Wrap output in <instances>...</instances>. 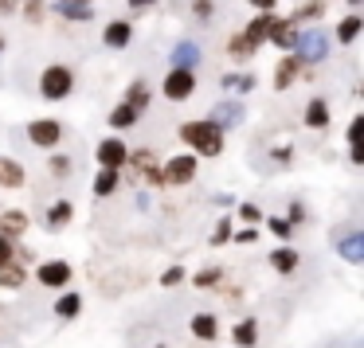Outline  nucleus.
Listing matches in <instances>:
<instances>
[{"label": "nucleus", "instance_id": "obj_6", "mask_svg": "<svg viewBox=\"0 0 364 348\" xmlns=\"http://www.w3.org/2000/svg\"><path fill=\"white\" fill-rule=\"evenodd\" d=\"M161 94L168 102H188L196 94V71H188V67H168L165 82H161Z\"/></svg>", "mask_w": 364, "mask_h": 348}, {"label": "nucleus", "instance_id": "obj_14", "mask_svg": "<svg viewBox=\"0 0 364 348\" xmlns=\"http://www.w3.org/2000/svg\"><path fill=\"white\" fill-rule=\"evenodd\" d=\"M51 12L63 20H75V24H87L95 16V4H87V0H51Z\"/></svg>", "mask_w": 364, "mask_h": 348}, {"label": "nucleus", "instance_id": "obj_7", "mask_svg": "<svg viewBox=\"0 0 364 348\" xmlns=\"http://www.w3.org/2000/svg\"><path fill=\"white\" fill-rule=\"evenodd\" d=\"M32 278L43 286V290H67L71 278H75V270H71L67 259H48V262H40V266L32 270Z\"/></svg>", "mask_w": 364, "mask_h": 348}, {"label": "nucleus", "instance_id": "obj_50", "mask_svg": "<svg viewBox=\"0 0 364 348\" xmlns=\"http://www.w3.org/2000/svg\"><path fill=\"white\" fill-rule=\"evenodd\" d=\"M16 9V0H0V12H12Z\"/></svg>", "mask_w": 364, "mask_h": 348}, {"label": "nucleus", "instance_id": "obj_8", "mask_svg": "<svg viewBox=\"0 0 364 348\" xmlns=\"http://www.w3.org/2000/svg\"><path fill=\"white\" fill-rule=\"evenodd\" d=\"M28 141H32L36 149H59V141H63V121L59 118L28 121Z\"/></svg>", "mask_w": 364, "mask_h": 348}, {"label": "nucleus", "instance_id": "obj_10", "mask_svg": "<svg viewBox=\"0 0 364 348\" xmlns=\"http://www.w3.org/2000/svg\"><path fill=\"white\" fill-rule=\"evenodd\" d=\"M95 157H98V168H126L129 145L122 141V137H106V141H98Z\"/></svg>", "mask_w": 364, "mask_h": 348}, {"label": "nucleus", "instance_id": "obj_9", "mask_svg": "<svg viewBox=\"0 0 364 348\" xmlns=\"http://www.w3.org/2000/svg\"><path fill=\"white\" fill-rule=\"evenodd\" d=\"M306 75H309V67L290 51V55H282V59H278V67H274V90H290L294 82L306 79Z\"/></svg>", "mask_w": 364, "mask_h": 348}, {"label": "nucleus", "instance_id": "obj_38", "mask_svg": "<svg viewBox=\"0 0 364 348\" xmlns=\"http://www.w3.org/2000/svg\"><path fill=\"white\" fill-rule=\"evenodd\" d=\"M262 219H267V227L274 231V235L282 239V243H286V239L294 235V227H290V223H286V215H262Z\"/></svg>", "mask_w": 364, "mask_h": 348}, {"label": "nucleus", "instance_id": "obj_34", "mask_svg": "<svg viewBox=\"0 0 364 348\" xmlns=\"http://www.w3.org/2000/svg\"><path fill=\"white\" fill-rule=\"evenodd\" d=\"M192 286H196V290H215V286H223V270L220 266L196 270V274H192Z\"/></svg>", "mask_w": 364, "mask_h": 348}, {"label": "nucleus", "instance_id": "obj_23", "mask_svg": "<svg viewBox=\"0 0 364 348\" xmlns=\"http://www.w3.org/2000/svg\"><path fill=\"white\" fill-rule=\"evenodd\" d=\"M231 344L235 348H255L259 344V321H255V317L235 321V329H231Z\"/></svg>", "mask_w": 364, "mask_h": 348}, {"label": "nucleus", "instance_id": "obj_47", "mask_svg": "<svg viewBox=\"0 0 364 348\" xmlns=\"http://www.w3.org/2000/svg\"><path fill=\"white\" fill-rule=\"evenodd\" d=\"M247 4H255L259 12H274V0H247Z\"/></svg>", "mask_w": 364, "mask_h": 348}, {"label": "nucleus", "instance_id": "obj_36", "mask_svg": "<svg viewBox=\"0 0 364 348\" xmlns=\"http://www.w3.org/2000/svg\"><path fill=\"white\" fill-rule=\"evenodd\" d=\"M48 173L55 176V180H67V176H71V157H67V153H55V149H51V157H48Z\"/></svg>", "mask_w": 364, "mask_h": 348}, {"label": "nucleus", "instance_id": "obj_55", "mask_svg": "<svg viewBox=\"0 0 364 348\" xmlns=\"http://www.w3.org/2000/svg\"><path fill=\"white\" fill-rule=\"evenodd\" d=\"M20 4H24V0H20Z\"/></svg>", "mask_w": 364, "mask_h": 348}, {"label": "nucleus", "instance_id": "obj_22", "mask_svg": "<svg viewBox=\"0 0 364 348\" xmlns=\"http://www.w3.org/2000/svg\"><path fill=\"white\" fill-rule=\"evenodd\" d=\"M24 184H28L24 165L12 157H0V188H24Z\"/></svg>", "mask_w": 364, "mask_h": 348}, {"label": "nucleus", "instance_id": "obj_11", "mask_svg": "<svg viewBox=\"0 0 364 348\" xmlns=\"http://www.w3.org/2000/svg\"><path fill=\"white\" fill-rule=\"evenodd\" d=\"M208 118L215 121V126L228 134V129H239L243 126V118H247V110H243V102H235V98H228V102H220V106H212V114Z\"/></svg>", "mask_w": 364, "mask_h": 348}, {"label": "nucleus", "instance_id": "obj_26", "mask_svg": "<svg viewBox=\"0 0 364 348\" xmlns=\"http://www.w3.org/2000/svg\"><path fill=\"white\" fill-rule=\"evenodd\" d=\"M360 32H364V16H360V12H348V16L337 24V43H341V48H348V43H356V36H360Z\"/></svg>", "mask_w": 364, "mask_h": 348}, {"label": "nucleus", "instance_id": "obj_54", "mask_svg": "<svg viewBox=\"0 0 364 348\" xmlns=\"http://www.w3.org/2000/svg\"><path fill=\"white\" fill-rule=\"evenodd\" d=\"M157 348H165V344H157Z\"/></svg>", "mask_w": 364, "mask_h": 348}, {"label": "nucleus", "instance_id": "obj_49", "mask_svg": "<svg viewBox=\"0 0 364 348\" xmlns=\"http://www.w3.org/2000/svg\"><path fill=\"white\" fill-rule=\"evenodd\" d=\"M348 161H353V165H364V149H348Z\"/></svg>", "mask_w": 364, "mask_h": 348}, {"label": "nucleus", "instance_id": "obj_28", "mask_svg": "<svg viewBox=\"0 0 364 348\" xmlns=\"http://www.w3.org/2000/svg\"><path fill=\"white\" fill-rule=\"evenodd\" d=\"M196 63H200V48L192 40H181L173 48V67H188V71H196Z\"/></svg>", "mask_w": 364, "mask_h": 348}, {"label": "nucleus", "instance_id": "obj_37", "mask_svg": "<svg viewBox=\"0 0 364 348\" xmlns=\"http://www.w3.org/2000/svg\"><path fill=\"white\" fill-rule=\"evenodd\" d=\"M231 243H239V246H251V243H259V227H255V223H243L239 231H231Z\"/></svg>", "mask_w": 364, "mask_h": 348}, {"label": "nucleus", "instance_id": "obj_24", "mask_svg": "<svg viewBox=\"0 0 364 348\" xmlns=\"http://www.w3.org/2000/svg\"><path fill=\"white\" fill-rule=\"evenodd\" d=\"M118 184H122V168H98V176H95V196L98 200H106V196H114L118 192Z\"/></svg>", "mask_w": 364, "mask_h": 348}, {"label": "nucleus", "instance_id": "obj_27", "mask_svg": "<svg viewBox=\"0 0 364 348\" xmlns=\"http://www.w3.org/2000/svg\"><path fill=\"white\" fill-rule=\"evenodd\" d=\"M122 102H129L137 114H145V110H149V102H153V90L137 79V82H129V87H126V98H122Z\"/></svg>", "mask_w": 364, "mask_h": 348}, {"label": "nucleus", "instance_id": "obj_46", "mask_svg": "<svg viewBox=\"0 0 364 348\" xmlns=\"http://www.w3.org/2000/svg\"><path fill=\"white\" fill-rule=\"evenodd\" d=\"M274 161H278V165H290V145H282V149H274Z\"/></svg>", "mask_w": 364, "mask_h": 348}, {"label": "nucleus", "instance_id": "obj_52", "mask_svg": "<svg viewBox=\"0 0 364 348\" xmlns=\"http://www.w3.org/2000/svg\"><path fill=\"white\" fill-rule=\"evenodd\" d=\"M0 51H4V36H0Z\"/></svg>", "mask_w": 364, "mask_h": 348}, {"label": "nucleus", "instance_id": "obj_30", "mask_svg": "<svg viewBox=\"0 0 364 348\" xmlns=\"http://www.w3.org/2000/svg\"><path fill=\"white\" fill-rule=\"evenodd\" d=\"M82 313V293H59V301H55V317L59 321H71V317H79Z\"/></svg>", "mask_w": 364, "mask_h": 348}, {"label": "nucleus", "instance_id": "obj_39", "mask_svg": "<svg viewBox=\"0 0 364 348\" xmlns=\"http://www.w3.org/2000/svg\"><path fill=\"white\" fill-rule=\"evenodd\" d=\"M43 12H48V9H43V0H24V20H28V24H40Z\"/></svg>", "mask_w": 364, "mask_h": 348}, {"label": "nucleus", "instance_id": "obj_40", "mask_svg": "<svg viewBox=\"0 0 364 348\" xmlns=\"http://www.w3.org/2000/svg\"><path fill=\"white\" fill-rule=\"evenodd\" d=\"M212 12H215L212 0H192V16H196L200 24H204V20H212Z\"/></svg>", "mask_w": 364, "mask_h": 348}, {"label": "nucleus", "instance_id": "obj_31", "mask_svg": "<svg viewBox=\"0 0 364 348\" xmlns=\"http://www.w3.org/2000/svg\"><path fill=\"white\" fill-rule=\"evenodd\" d=\"M294 40H298V24H290V20H278L274 32H270V43L282 51H294Z\"/></svg>", "mask_w": 364, "mask_h": 348}, {"label": "nucleus", "instance_id": "obj_12", "mask_svg": "<svg viewBox=\"0 0 364 348\" xmlns=\"http://www.w3.org/2000/svg\"><path fill=\"white\" fill-rule=\"evenodd\" d=\"M28 227H32V219H28V212H20V207H12V212H4L0 207V235L12 239V243H20V239L28 235Z\"/></svg>", "mask_w": 364, "mask_h": 348}, {"label": "nucleus", "instance_id": "obj_45", "mask_svg": "<svg viewBox=\"0 0 364 348\" xmlns=\"http://www.w3.org/2000/svg\"><path fill=\"white\" fill-rule=\"evenodd\" d=\"M9 259H16V243H12V239H4L0 235V266H4V262Z\"/></svg>", "mask_w": 364, "mask_h": 348}, {"label": "nucleus", "instance_id": "obj_33", "mask_svg": "<svg viewBox=\"0 0 364 348\" xmlns=\"http://www.w3.org/2000/svg\"><path fill=\"white\" fill-rule=\"evenodd\" d=\"M325 16V0H309V4H298L294 9V16H290V24H314V20H321Z\"/></svg>", "mask_w": 364, "mask_h": 348}, {"label": "nucleus", "instance_id": "obj_29", "mask_svg": "<svg viewBox=\"0 0 364 348\" xmlns=\"http://www.w3.org/2000/svg\"><path fill=\"white\" fill-rule=\"evenodd\" d=\"M137 118H141V114H137L129 102H118V106L110 110V118H106V121H110V129H134Z\"/></svg>", "mask_w": 364, "mask_h": 348}, {"label": "nucleus", "instance_id": "obj_32", "mask_svg": "<svg viewBox=\"0 0 364 348\" xmlns=\"http://www.w3.org/2000/svg\"><path fill=\"white\" fill-rule=\"evenodd\" d=\"M220 87H223V90H231V94H251V90H255V75H247V71H231V75H223V79H220Z\"/></svg>", "mask_w": 364, "mask_h": 348}, {"label": "nucleus", "instance_id": "obj_20", "mask_svg": "<svg viewBox=\"0 0 364 348\" xmlns=\"http://www.w3.org/2000/svg\"><path fill=\"white\" fill-rule=\"evenodd\" d=\"M188 332L196 340H204V344H212V340L220 337V321H215V313H196L188 321Z\"/></svg>", "mask_w": 364, "mask_h": 348}, {"label": "nucleus", "instance_id": "obj_16", "mask_svg": "<svg viewBox=\"0 0 364 348\" xmlns=\"http://www.w3.org/2000/svg\"><path fill=\"white\" fill-rule=\"evenodd\" d=\"M129 40H134V24L129 20H110V24L102 28V43L106 48H129Z\"/></svg>", "mask_w": 364, "mask_h": 348}, {"label": "nucleus", "instance_id": "obj_15", "mask_svg": "<svg viewBox=\"0 0 364 348\" xmlns=\"http://www.w3.org/2000/svg\"><path fill=\"white\" fill-rule=\"evenodd\" d=\"M301 121H306V129H329L333 121V110L325 98H309L306 102V114H301Z\"/></svg>", "mask_w": 364, "mask_h": 348}, {"label": "nucleus", "instance_id": "obj_42", "mask_svg": "<svg viewBox=\"0 0 364 348\" xmlns=\"http://www.w3.org/2000/svg\"><path fill=\"white\" fill-rule=\"evenodd\" d=\"M360 129H364V118L348 121V149H360Z\"/></svg>", "mask_w": 364, "mask_h": 348}, {"label": "nucleus", "instance_id": "obj_41", "mask_svg": "<svg viewBox=\"0 0 364 348\" xmlns=\"http://www.w3.org/2000/svg\"><path fill=\"white\" fill-rule=\"evenodd\" d=\"M239 219L243 223H262V207L259 204H239Z\"/></svg>", "mask_w": 364, "mask_h": 348}, {"label": "nucleus", "instance_id": "obj_43", "mask_svg": "<svg viewBox=\"0 0 364 348\" xmlns=\"http://www.w3.org/2000/svg\"><path fill=\"white\" fill-rule=\"evenodd\" d=\"M181 282H184V266H168L161 274V286H181Z\"/></svg>", "mask_w": 364, "mask_h": 348}, {"label": "nucleus", "instance_id": "obj_19", "mask_svg": "<svg viewBox=\"0 0 364 348\" xmlns=\"http://www.w3.org/2000/svg\"><path fill=\"white\" fill-rule=\"evenodd\" d=\"M333 246H337V254L348 262V266H360V262H364V235H360V231L345 235L341 243H333Z\"/></svg>", "mask_w": 364, "mask_h": 348}, {"label": "nucleus", "instance_id": "obj_44", "mask_svg": "<svg viewBox=\"0 0 364 348\" xmlns=\"http://www.w3.org/2000/svg\"><path fill=\"white\" fill-rule=\"evenodd\" d=\"M286 212H290V215H286V223H290V227H298V223H306V207H301L298 200H294V204L286 207Z\"/></svg>", "mask_w": 364, "mask_h": 348}, {"label": "nucleus", "instance_id": "obj_18", "mask_svg": "<svg viewBox=\"0 0 364 348\" xmlns=\"http://www.w3.org/2000/svg\"><path fill=\"white\" fill-rule=\"evenodd\" d=\"M28 278H32V270H28L20 259H9L4 266H0V290H20Z\"/></svg>", "mask_w": 364, "mask_h": 348}, {"label": "nucleus", "instance_id": "obj_48", "mask_svg": "<svg viewBox=\"0 0 364 348\" xmlns=\"http://www.w3.org/2000/svg\"><path fill=\"white\" fill-rule=\"evenodd\" d=\"M153 4H157V0H129V9H134V12H141V9H153Z\"/></svg>", "mask_w": 364, "mask_h": 348}, {"label": "nucleus", "instance_id": "obj_51", "mask_svg": "<svg viewBox=\"0 0 364 348\" xmlns=\"http://www.w3.org/2000/svg\"><path fill=\"white\" fill-rule=\"evenodd\" d=\"M348 4H353V9H360V4H364V0H348Z\"/></svg>", "mask_w": 364, "mask_h": 348}, {"label": "nucleus", "instance_id": "obj_25", "mask_svg": "<svg viewBox=\"0 0 364 348\" xmlns=\"http://www.w3.org/2000/svg\"><path fill=\"white\" fill-rule=\"evenodd\" d=\"M255 51H259V48H255V43L247 40L243 32H235V36L228 40V59H231V63H251Z\"/></svg>", "mask_w": 364, "mask_h": 348}, {"label": "nucleus", "instance_id": "obj_2", "mask_svg": "<svg viewBox=\"0 0 364 348\" xmlns=\"http://www.w3.org/2000/svg\"><path fill=\"white\" fill-rule=\"evenodd\" d=\"M71 90H75V71H71V67H63V63L43 67L40 94L48 98V102H63V98H71Z\"/></svg>", "mask_w": 364, "mask_h": 348}, {"label": "nucleus", "instance_id": "obj_21", "mask_svg": "<svg viewBox=\"0 0 364 348\" xmlns=\"http://www.w3.org/2000/svg\"><path fill=\"white\" fill-rule=\"evenodd\" d=\"M270 266H274V274H298L301 254L294 251V246H274V251H270Z\"/></svg>", "mask_w": 364, "mask_h": 348}, {"label": "nucleus", "instance_id": "obj_4", "mask_svg": "<svg viewBox=\"0 0 364 348\" xmlns=\"http://www.w3.org/2000/svg\"><path fill=\"white\" fill-rule=\"evenodd\" d=\"M200 173V157L196 153H176V157H168L165 165H161V176H165V188H184V184H192Z\"/></svg>", "mask_w": 364, "mask_h": 348}, {"label": "nucleus", "instance_id": "obj_3", "mask_svg": "<svg viewBox=\"0 0 364 348\" xmlns=\"http://www.w3.org/2000/svg\"><path fill=\"white\" fill-rule=\"evenodd\" d=\"M294 55H298L306 67H317L325 55H329V36H325L321 28H306V32L298 28V40H294Z\"/></svg>", "mask_w": 364, "mask_h": 348}, {"label": "nucleus", "instance_id": "obj_5", "mask_svg": "<svg viewBox=\"0 0 364 348\" xmlns=\"http://www.w3.org/2000/svg\"><path fill=\"white\" fill-rule=\"evenodd\" d=\"M126 165L134 168V176L145 184V188H165V176H161V161L153 149H129Z\"/></svg>", "mask_w": 364, "mask_h": 348}, {"label": "nucleus", "instance_id": "obj_1", "mask_svg": "<svg viewBox=\"0 0 364 348\" xmlns=\"http://www.w3.org/2000/svg\"><path fill=\"white\" fill-rule=\"evenodd\" d=\"M181 141L188 145L196 157H220L223 153V129L212 118H192L181 126Z\"/></svg>", "mask_w": 364, "mask_h": 348}, {"label": "nucleus", "instance_id": "obj_53", "mask_svg": "<svg viewBox=\"0 0 364 348\" xmlns=\"http://www.w3.org/2000/svg\"><path fill=\"white\" fill-rule=\"evenodd\" d=\"M87 4H95V0H87Z\"/></svg>", "mask_w": 364, "mask_h": 348}, {"label": "nucleus", "instance_id": "obj_13", "mask_svg": "<svg viewBox=\"0 0 364 348\" xmlns=\"http://www.w3.org/2000/svg\"><path fill=\"white\" fill-rule=\"evenodd\" d=\"M278 20H282V16H274V12H259V16L243 28V36L255 43V48H262V43H270V32H274Z\"/></svg>", "mask_w": 364, "mask_h": 348}, {"label": "nucleus", "instance_id": "obj_35", "mask_svg": "<svg viewBox=\"0 0 364 348\" xmlns=\"http://www.w3.org/2000/svg\"><path fill=\"white\" fill-rule=\"evenodd\" d=\"M231 231H235V219H231V215H220L208 243H212V246H228V243H231Z\"/></svg>", "mask_w": 364, "mask_h": 348}, {"label": "nucleus", "instance_id": "obj_17", "mask_svg": "<svg viewBox=\"0 0 364 348\" xmlns=\"http://www.w3.org/2000/svg\"><path fill=\"white\" fill-rule=\"evenodd\" d=\"M71 219H75V204H71V200H55V204L48 207V215H43V227L55 235V231H63Z\"/></svg>", "mask_w": 364, "mask_h": 348}]
</instances>
